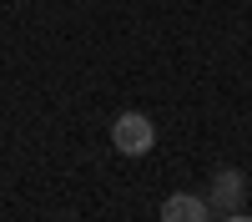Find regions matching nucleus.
<instances>
[{"mask_svg": "<svg viewBox=\"0 0 252 222\" xmlns=\"http://www.w3.org/2000/svg\"><path fill=\"white\" fill-rule=\"evenodd\" d=\"M217 222H252V217H247V212H237V217H217Z\"/></svg>", "mask_w": 252, "mask_h": 222, "instance_id": "nucleus-4", "label": "nucleus"}, {"mask_svg": "<svg viewBox=\"0 0 252 222\" xmlns=\"http://www.w3.org/2000/svg\"><path fill=\"white\" fill-rule=\"evenodd\" d=\"M161 222H212V207L197 192H172L161 202Z\"/></svg>", "mask_w": 252, "mask_h": 222, "instance_id": "nucleus-3", "label": "nucleus"}, {"mask_svg": "<svg viewBox=\"0 0 252 222\" xmlns=\"http://www.w3.org/2000/svg\"><path fill=\"white\" fill-rule=\"evenodd\" d=\"M247 202V177L237 167H217L212 172V187H207V207H212V217H237Z\"/></svg>", "mask_w": 252, "mask_h": 222, "instance_id": "nucleus-2", "label": "nucleus"}, {"mask_svg": "<svg viewBox=\"0 0 252 222\" xmlns=\"http://www.w3.org/2000/svg\"><path fill=\"white\" fill-rule=\"evenodd\" d=\"M111 147L121 157H146L157 147V127H152V116H141V111H121L111 121Z\"/></svg>", "mask_w": 252, "mask_h": 222, "instance_id": "nucleus-1", "label": "nucleus"}]
</instances>
